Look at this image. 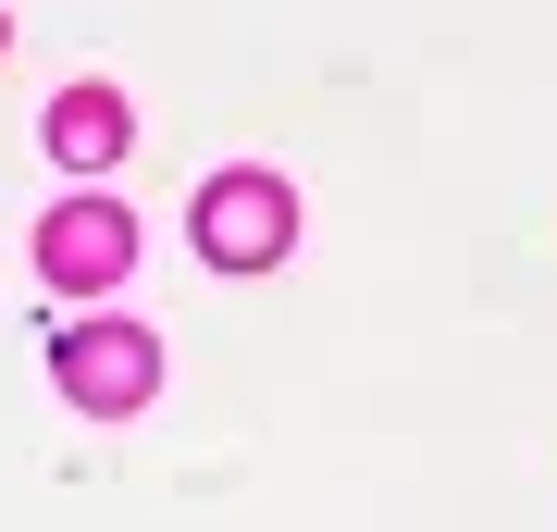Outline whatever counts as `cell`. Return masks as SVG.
I'll return each instance as SVG.
<instances>
[{
    "instance_id": "3",
    "label": "cell",
    "mask_w": 557,
    "mask_h": 532,
    "mask_svg": "<svg viewBox=\"0 0 557 532\" xmlns=\"http://www.w3.org/2000/svg\"><path fill=\"white\" fill-rule=\"evenodd\" d=\"M38 273H50L62 297L124 285V273H137V211H124V198H62V211L38 223Z\"/></svg>"
},
{
    "instance_id": "4",
    "label": "cell",
    "mask_w": 557,
    "mask_h": 532,
    "mask_svg": "<svg viewBox=\"0 0 557 532\" xmlns=\"http://www.w3.org/2000/svg\"><path fill=\"white\" fill-rule=\"evenodd\" d=\"M124 137H137V112H124L112 87H62L50 99V161H62V174H112Z\"/></svg>"
},
{
    "instance_id": "1",
    "label": "cell",
    "mask_w": 557,
    "mask_h": 532,
    "mask_svg": "<svg viewBox=\"0 0 557 532\" xmlns=\"http://www.w3.org/2000/svg\"><path fill=\"white\" fill-rule=\"evenodd\" d=\"M186 236H199L211 273H273L285 248H298V198H285V174H211L199 186V211H186Z\"/></svg>"
},
{
    "instance_id": "2",
    "label": "cell",
    "mask_w": 557,
    "mask_h": 532,
    "mask_svg": "<svg viewBox=\"0 0 557 532\" xmlns=\"http://www.w3.org/2000/svg\"><path fill=\"white\" fill-rule=\"evenodd\" d=\"M50 384L75 396L87 421H124V409H149V384H161V347L137 335V322H62V347H50Z\"/></svg>"
}]
</instances>
